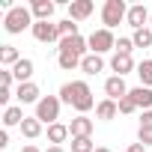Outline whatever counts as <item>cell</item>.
<instances>
[{"label":"cell","instance_id":"obj_17","mask_svg":"<svg viewBox=\"0 0 152 152\" xmlns=\"http://www.w3.org/2000/svg\"><path fill=\"white\" fill-rule=\"evenodd\" d=\"M21 60H24V57L18 54L15 45H0V66H3V69H15Z\"/></svg>","mask_w":152,"mask_h":152},{"label":"cell","instance_id":"obj_8","mask_svg":"<svg viewBox=\"0 0 152 152\" xmlns=\"http://www.w3.org/2000/svg\"><path fill=\"white\" fill-rule=\"evenodd\" d=\"M149 9L143 6V3H134V6H128V15H125V21H128V27H134V30H143L146 24H149Z\"/></svg>","mask_w":152,"mask_h":152},{"label":"cell","instance_id":"obj_18","mask_svg":"<svg viewBox=\"0 0 152 152\" xmlns=\"http://www.w3.org/2000/svg\"><path fill=\"white\" fill-rule=\"evenodd\" d=\"M66 137H72L69 125H63V122H54V125H48V140H51V146H60V143H66Z\"/></svg>","mask_w":152,"mask_h":152},{"label":"cell","instance_id":"obj_14","mask_svg":"<svg viewBox=\"0 0 152 152\" xmlns=\"http://www.w3.org/2000/svg\"><path fill=\"white\" fill-rule=\"evenodd\" d=\"M110 69L119 75V78H125V75H128L131 69H137V66H134L131 54H113V57H110Z\"/></svg>","mask_w":152,"mask_h":152},{"label":"cell","instance_id":"obj_7","mask_svg":"<svg viewBox=\"0 0 152 152\" xmlns=\"http://www.w3.org/2000/svg\"><path fill=\"white\" fill-rule=\"evenodd\" d=\"M60 51H66V54H75V57H87V51H90V42L84 39V36H69V39H60Z\"/></svg>","mask_w":152,"mask_h":152},{"label":"cell","instance_id":"obj_2","mask_svg":"<svg viewBox=\"0 0 152 152\" xmlns=\"http://www.w3.org/2000/svg\"><path fill=\"white\" fill-rule=\"evenodd\" d=\"M33 24H36V18H33L30 6H12V9H6V18H3V27H6V33L18 36V33H24L27 27L33 30Z\"/></svg>","mask_w":152,"mask_h":152},{"label":"cell","instance_id":"obj_26","mask_svg":"<svg viewBox=\"0 0 152 152\" xmlns=\"http://www.w3.org/2000/svg\"><path fill=\"white\" fill-rule=\"evenodd\" d=\"M72 152H96L93 137H72Z\"/></svg>","mask_w":152,"mask_h":152},{"label":"cell","instance_id":"obj_21","mask_svg":"<svg viewBox=\"0 0 152 152\" xmlns=\"http://www.w3.org/2000/svg\"><path fill=\"white\" fill-rule=\"evenodd\" d=\"M24 119H27V116H24V110H21L18 104H12V107H6V110H3V125H6V128H12V125H18V128H21V122H24Z\"/></svg>","mask_w":152,"mask_h":152},{"label":"cell","instance_id":"obj_35","mask_svg":"<svg viewBox=\"0 0 152 152\" xmlns=\"http://www.w3.org/2000/svg\"><path fill=\"white\" fill-rule=\"evenodd\" d=\"M128 152H146V146H143V143H131V146H128Z\"/></svg>","mask_w":152,"mask_h":152},{"label":"cell","instance_id":"obj_6","mask_svg":"<svg viewBox=\"0 0 152 152\" xmlns=\"http://www.w3.org/2000/svg\"><path fill=\"white\" fill-rule=\"evenodd\" d=\"M30 33H33V39H36V42H42V45L60 42V27H57L54 21H36Z\"/></svg>","mask_w":152,"mask_h":152},{"label":"cell","instance_id":"obj_10","mask_svg":"<svg viewBox=\"0 0 152 152\" xmlns=\"http://www.w3.org/2000/svg\"><path fill=\"white\" fill-rule=\"evenodd\" d=\"M15 99H18L21 104H39V102H42V93H39V87L30 81V84H18Z\"/></svg>","mask_w":152,"mask_h":152},{"label":"cell","instance_id":"obj_22","mask_svg":"<svg viewBox=\"0 0 152 152\" xmlns=\"http://www.w3.org/2000/svg\"><path fill=\"white\" fill-rule=\"evenodd\" d=\"M21 134H24L27 140H36V137L42 134V122H39L36 116H27V119L21 122Z\"/></svg>","mask_w":152,"mask_h":152},{"label":"cell","instance_id":"obj_1","mask_svg":"<svg viewBox=\"0 0 152 152\" xmlns=\"http://www.w3.org/2000/svg\"><path fill=\"white\" fill-rule=\"evenodd\" d=\"M60 102L63 104H72L78 110V116H87V110L96 107V99H93V90L87 81H69L60 87Z\"/></svg>","mask_w":152,"mask_h":152},{"label":"cell","instance_id":"obj_28","mask_svg":"<svg viewBox=\"0 0 152 152\" xmlns=\"http://www.w3.org/2000/svg\"><path fill=\"white\" fill-rule=\"evenodd\" d=\"M12 81H15L12 69H0V90H12Z\"/></svg>","mask_w":152,"mask_h":152},{"label":"cell","instance_id":"obj_3","mask_svg":"<svg viewBox=\"0 0 152 152\" xmlns=\"http://www.w3.org/2000/svg\"><path fill=\"white\" fill-rule=\"evenodd\" d=\"M128 15V6H125V0H104V6H102V24L107 30L119 27Z\"/></svg>","mask_w":152,"mask_h":152},{"label":"cell","instance_id":"obj_16","mask_svg":"<svg viewBox=\"0 0 152 152\" xmlns=\"http://www.w3.org/2000/svg\"><path fill=\"white\" fill-rule=\"evenodd\" d=\"M128 99H131L137 107L152 110V90H149V87H134V90H128Z\"/></svg>","mask_w":152,"mask_h":152},{"label":"cell","instance_id":"obj_34","mask_svg":"<svg viewBox=\"0 0 152 152\" xmlns=\"http://www.w3.org/2000/svg\"><path fill=\"white\" fill-rule=\"evenodd\" d=\"M6 146H9V134H6V131H0V149H6Z\"/></svg>","mask_w":152,"mask_h":152},{"label":"cell","instance_id":"obj_38","mask_svg":"<svg viewBox=\"0 0 152 152\" xmlns=\"http://www.w3.org/2000/svg\"><path fill=\"white\" fill-rule=\"evenodd\" d=\"M96 152H110V149L107 146H96Z\"/></svg>","mask_w":152,"mask_h":152},{"label":"cell","instance_id":"obj_19","mask_svg":"<svg viewBox=\"0 0 152 152\" xmlns=\"http://www.w3.org/2000/svg\"><path fill=\"white\" fill-rule=\"evenodd\" d=\"M12 75H15V81H18V84H30V78H33V60L24 57V60L12 69Z\"/></svg>","mask_w":152,"mask_h":152},{"label":"cell","instance_id":"obj_30","mask_svg":"<svg viewBox=\"0 0 152 152\" xmlns=\"http://www.w3.org/2000/svg\"><path fill=\"white\" fill-rule=\"evenodd\" d=\"M137 143H143V146H152V128L140 125V128H137Z\"/></svg>","mask_w":152,"mask_h":152},{"label":"cell","instance_id":"obj_32","mask_svg":"<svg viewBox=\"0 0 152 152\" xmlns=\"http://www.w3.org/2000/svg\"><path fill=\"white\" fill-rule=\"evenodd\" d=\"M12 96H15L12 90H0V104H3V107H12V104H9V99H12Z\"/></svg>","mask_w":152,"mask_h":152},{"label":"cell","instance_id":"obj_9","mask_svg":"<svg viewBox=\"0 0 152 152\" xmlns=\"http://www.w3.org/2000/svg\"><path fill=\"white\" fill-rule=\"evenodd\" d=\"M104 93H107V99H113V102L125 99V96H128V87H125V78H119V75H110V78L104 81Z\"/></svg>","mask_w":152,"mask_h":152},{"label":"cell","instance_id":"obj_24","mask_svg":"<svg viewBox=\"0 0 152 152\" xmlns=\"http://www.w3.org/2000/svg\"><path fill=\"white\" fill-rule=\"evenodd\" d=\"M57 63H60V69H63V72L81 69V57H75V54H66V51H60V54H57Z\"/></svg>","mask_w":152,"mask_h":152},{"label":"cell","instance_id":"obj_5","mask_svg":"<svg viewBox=\"0 0 152 152\" xmlns=\"http://www.w3.org/2000/svg\"><path fill=\"white\" fill-rule=\"evenodd\" d=\"M60 104H63L60 96H42V102L36 104V113H33V116H36L42 125H45V122L54 125V122L60 119Z\"/></svg>","mask_w":152,"mask_h":152},{"label":"cell","instance_id":"obj_25","mask_svg":"<svg viewBox=\"0 0 152 152\" xmlns=\"http://www.w3.org/2000/svg\"><path fill=\"white\" fill-rule=\"evenodd\" d=\"M131 42H134V48H149V45H152V30H149V27H143V30H134Z\"/></svg>","mask_w":152,"mask_h":152},{"label":"cell","instance_id":"obj_27","mask_svg":"<svg viewBox=\"0 0 152 152\" xmlns=\"http://www.w3.org/2000/svg\"><path fill=\"white\" fill-rule=\"evenodd\" d=\"M57 27H60V39H69V36H81V33H78V21H72V18L60 21Z\"/></svg>","mask_w":152,"mask_h":152},{"label":"cell","instance_id":"obj_15","mask_svg":"<svg viewBox=\"0 0 152 152\" xmlns=\"http://www.w3.org/2000/svg\"><path fill=\"white\" fill-rule=\"evenodd\" d=\"M116 113H119V104H116L113 99H102V102L96 104V116H99L102 122H110V119H116Z\"/></svg>","mask_w":152,"mask_h":152},{"label":"cell","instance_id":"obj_20","mask_svg":"<svg viewBox=\"0 0 152 152\" xmlns=\"http://www.w3.org/2000/svg\"><path fill=\"white\" fill-rule=\"evenodd\" d=\"M104 69V60L99 57V54H87L84 60H81V72H87V75H99Z\"/></svg>","mask_w":152,"mask_h":152},{"label":"cell","instance_id":"obj_36","mask_svg":"<svg viewBox=\"0 0 152 152\" xmlns=\"http://www.w3.org/2000/svg\"><path fill=\"white\" fill-rule=\"evenodd\" d=\"M21 152H42V149H39V146H33V143H24V149H21Z\"/></svg>","mask_w":152,"mask_h":152},{"label":"cell","instance_id":"obj_4","mask_svg":"<svg viewBox=\"0 0 152 152\" xmlns=\"http://www.w3.org/2000/svg\"><path fill=\"white\" fill-rule=\"evenodd\" d=\"M87 42H90V54H107V51H116V39H113V30H107V27H99V30H93L90 36H87Z\"/></svg>","mask_w":152,"mask_h":152},{"label":"cell","instance_id":"obj_37","mask_svg":"<svg viewBox=\"0 0 152 152\" xmlns=\"http://www.w3.org/2000/svg\"><path fill=\"white\" fill-rule=\"evenodd\" d=\"M45 152H66V149H63V146H48Z\"/></svg>","mask_w":152,"mask_h":152},{"label":"cell","instance_id":"obj_11","mask_svg":"<svg viewBox=\"0 0 152 152\" xmlns=\"http://www.w3.org/2000/svg\"><path fill=\"white\" fill-rule=\"evenodd\" d=\"M93 9H96L93 0H72V3H69V18L72 21H84V18L93 15Z\"/></svg>","mask_w":152,"mask_h":152},{"label":"cell","instance_id":"obj_12","mask_svg":"<svg viewBox=\"0 0 152 152\" xmlns=\"http://www.w3.org/2000/svg\"><path fill=\"white\" fill-rule=\"evenodd\" d=\"M93 128H96V122H93L90 116H75V119L69 122L72 137H93Z\"/></svg>","mask_w":152,"mask_h":152},{"label":"cell","instance_id":"obj_33","mask_svg":"<svg viewBox=\"0 0 152 152\" xmlns=\"http://www.w3.org/2000/svg\"><path fill=\"white\" fill-rule=\"evenodd\" d=\"M140 125L152 128V110H143V113H140Z\"/></svg>","mask_w":152,"mask_h":152},{"label":"cell","instance_id":"obj_29","mask_svg":"<svg viewBox=\"0 0 152 152\" xmlns=\"http://www.w3.org/2000/svg\"><path fill=\"white\" fill-rule=\"evenodd\" d=\"M131 51H134V42H131V39H125V36H119V39H116V51H113V54H131Z\"/></svg>","mask_w":152,"mask_h":152},{"label":"cell","instance_id":"obj_13","mask_svg":"<svg viewBox=\"0 0 152 152\" xmlns=\"http://www.w3.org/2000/svg\"><path fill=\"white\" fill-rule=\"evenodd\" d=\"M54 0H33L30 3V12H33V18L36 21H51V15H54Z\"/></svg>","mask_w":152,"mask_h":152},{"label":"cell","instance_id":"obj_23","mask_svg":"<svg viewBox=\"0 0 152 152\" xmlns=\"http://www.w3.org/2000/svg\"><path fill=\"white\" fill-rule=\"evenodd\" d=\"M137 78H140V87H149L152 90V60L137 63Z\"/></svg>","mask_w":152,"mask_h":152},{"label":"cell","instance_id":"obj_39","mask_svg":"<svg viewBox=\"0 0 152 152\" xmlns=\"http://www.w3.org/2000/svg\"><path fill=\"white\" fill-rule=\"evenodd\" d=\"M149 30H152V15H149Z\"/></svg>","mask_w":152,"mask_h":152},{"label":"cell","instance_id":"obj_31","mask_svg":"<svg viewBox=\"0 0 152 152\" xmlns=\"http://www.w3.org/2000/svg\"><path fill=\"white\" fill-rule=\"evenodd\" d=\"M116 104H119V113H134V110H137V104H134L128 96H125V99H119Z\"/></svg>","mask_w":152,"mask_h":152},{"label":"cell","instance_id":"obj_40","mask_svg":"<svg viewBox=\"0 0 152 152\" xmlns=\"http://www.w3.org/2000/svg\"><path fill=\"white\" fill-rule=\"evenodd\" d=\"M125 152H128V149H125Z\"/></svg>","mask_w":152,"mask_h":152}]
</instances>
